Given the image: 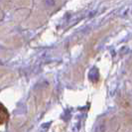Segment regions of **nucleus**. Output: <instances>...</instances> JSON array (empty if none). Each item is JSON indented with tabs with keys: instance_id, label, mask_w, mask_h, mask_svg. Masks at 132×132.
I'll list each match as a JSON object with an SVG mask.
<instances>
[{
	"instance_id": "1",
	"label": "nucleus",
	"mask_w": 132,
	"mask_h": 132,
	"mask_svg": "<svg viewBox=\"0 0 132 132\" xmlns=\"http://www.w3.org/2000/svg\"><path fill=\"white\" fill-rule=\"evenodd\" d=\"M7 117H8V113H7L6 109L0 103V124L4 123L7 120Z\"/></svg>"
}]
</instances>
